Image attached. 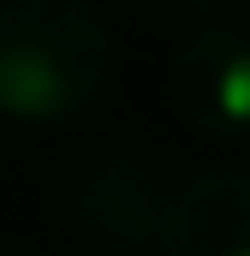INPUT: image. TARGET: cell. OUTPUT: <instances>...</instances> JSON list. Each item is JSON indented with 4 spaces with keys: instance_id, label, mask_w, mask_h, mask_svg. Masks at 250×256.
<instances>
[{
    "instance_id": "6da1fadb",
    "label": "cell",
    "mask_w": 250,
    "mask_h": 256,
    "mask_svg": "<svg viewBox=\"0 0 250 256\" xmlns=\"http://www.w3.org/2000/svg\"><path fill=\"white\" fill-rule=\"evenodd\" d=\"M114 78V36L90 0H0V120L60 126Z\"/></svg>"
},
{
    "instance_id": "7a4b0ae2",
    "label": "cell",
    "mask_w": 250,
    "mask_h": 256,
    "mask_svg": "<svg viewBox=\"0 0 250 256\" xmlns=\"http://www.w3.org/2000/svg\"><path fill=\"white\" fill-rule=\"evenodd\" d=\"M179 185L149 149H102L72 179V220L108 244H161Z\"/></svg>"
},
{
    "instance_id": "3957f363",
    "label": "cell",
    "mask_w": 250,
    "mask_h": 256,
    "mask_svg": "<svg viewBox=\"0 0 250 256\" xmlns=\"http://www.w3.org/2000/svg\"><path fill=\"white\" fill-rule=\"evenodd\" d=\"M173 108L202 137H244L250 131V42L238 30H196L173 54L167 72Z\"/></svg>"
},
{
    "instance_id": "277c9868",
    "label": "cell",
    "mask_w": 250,
    "mask_h": 256,
    "mask_svg": "<svg viewBox=\"0 0 250 256\" xmlns=\"http://www.w3.org/2000/svg\"><path fill=\"white\" fill-rule=\"evenodd\" d=\"M161 256H250V179L244 173H196L179 185L167 214Z\"/></svg>"
},
{
    "instance_id": "5b68a950",
    "label": "cell",
    "mask_w": 250,
    "mask_h": 256,
    "mask_svg": "<svg viewBox=\"0 0 250 256\" xmlns=\"http://www.w3.org/2000/svg\"><path fill=\"white\" fill-rule=\"evenodd\" d=\"M161 6H185V12H196V6H214V0H161Z\"/></svg>"
},
{
    "instance_id": "8992f818",
    "label": "cell",
    "mask_w": 250,
    "mask_h": 256,
    "mask_svg": "<svg viewBox=\"0 0 250 256\" xmlns=\"http://www.w3.org/2000/svg\"><path fill=\"white\" fill-rule=\"evenodd\" d=\"M0 256H24V250H6V244H0Z\"/></svg>"
}]
</instances>
